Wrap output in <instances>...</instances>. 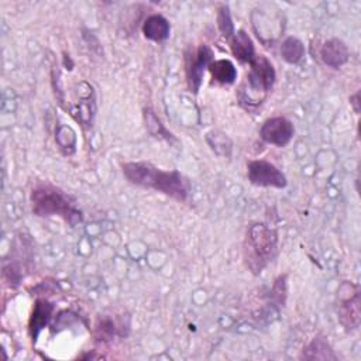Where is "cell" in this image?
<instances>
[{"mask_svg": "<svg viewBox=\"0 0 361 361\" xmlns=\"http://www.w3.org/2000/svg\"><path fill=\"white\" fill-rule=\"evenodd\" d=\"M30 202L33 213L40 217H60L70 226L82 222V212L74 201L61 189L53 185H39L32 191Z\"/></svg>", "mask_w": 361, "mask_h": 361, "instance_id": "3957f363", "label": "cell"}, {"mask_svg": "<svg viewBox=\"0 0 361 361\" xmlns=\"http://www.w3.org/2000/svg\"><path fill=\"white\" fill-rule=\"evenodd\" d=\"M275 81L277 72L271 61L264 56H255V58L250 64V71L246 77L247 92L250 91V95H247L243 101H248V103H253L254 96H257V101L261 103L262 98L272 89Z\"/></svg>", "mask_w": 361, "mask_h": 361, "instance_id": "277c9868", "label": "cell"}, {"mask_svg": "<svg viewBox=\"0 0 361 361\" xmlns=\"http://www.w3.org/2000/svg\"><path fill=\"white\" fill-rule=\"evenodd\" d=\"M206 143L216 156L223 158H229L232 156L233 143L226 133L220 130H212L206 133Z\"/></svg>", "mask_w": 361, "mask_h": 361, "instance_id": "e0dca14e", "label": "cell"}, {"mask_svg": "<svg viewBox=\"0 0 361 361\" xmlns=\"http://www.w3.org/2000/svg\"><path fill=\"white\" fill-rule=\"evenodd\" d=\"M230 49L233 56L241 64L250 65L251 61L255 58L254 43L244 30H239L234 33V36L230 39Z\"/></svg>", "mask_w": 361, "mask_h": 361, "instance_id": "30bf717a", "label": "cell"}, {"mask_svg": "<svg viewBox=\"0 0 361 361\" xmlns=\"http://www.w3.org/2000/svg\"><path fill=\"white\" fill-rule=\"evenodd\" d=\"M278 254V234L265 223H253L247 227L243 241V258L247 270L258 275Z\"/></svg>", "mask_w": 361, "mask_h": 361, "instance_id": "7a4b0ae2", "label": "cell"}, {"mask_svg": "<svg viewBox=\"0 0 361 361\" xmlns=\"http://www.w3.org/2000/svg\"><path fill=\"white\" fill-rule=\"evenodd\" d=\"M281 56L288 64H298L305 56V47L296 37H288L281 46Z\"/></svg>", "mask_w": 361, "mask_h": 361, "instance_id": "ac0fdd59", "label": "cell"}, {"mask_svg": "<svg viewBox=\"0 0 361 361\" xmlns=\"http://www.w3.org/2000/svg\"><path fill=\"white\" fill-rule=\"evenodd\" d=\"M123 322L112 316H101L95 326V338L99 343H110L116 337L123 336Z\"/></svg>", "mask_w": 361, "mask_h": 361, "instance_id": "8fae6325", "label": "cell"}, {"mask_svg": "<svg viewBox=\"0 0 361 361\" xmlns=\"http://www.w3.org/2000/svg\"><path fill=\"white\" fill-rule=\"evenodd\" d=\"M209 72L217 84L232 85L237 80V70L234 64L229 60H216L209 65Z\"/></svg>", "mask_w": 361, "mask_h": 361, "instance_id": "2e32d148", "label": "cell"}, {"mask_svg": "<svg viewBox=\"0 0 361 361\" xmlns=\"http://www.w3.org/2000/svg\"><path fill=\"white\" fill-rule=\"evenodd\" d=\"M247 177L253 185L261 188L282 189L288 185L285 174L278 167L264 160L250 161L247 165Z\"/></svg>", "mask_w": 361, "mask_h": 361, "instance_id": "8992f818", "label": "cell"}, {"mask_svg": "<svg viewBox=\"0 0 361 361\" xmlns=\"http://www.w3.org/2000/svg\"><path fill=\"white\" fill-rule=\"evenodd\" d=\"M337 293L338 322L347 331L357 330L361 322V299L358 286L351 282H343Z\"/></svg>", "mask_w": 361, "mask_h": 361, "instance_id": "5b68a950", "label": "cell"}, {"mask_svg": "<svg viewBox=\"0 0 361 361\" xmlns=\"http://www.w3.org/2000/svg\"><path fill=\"white\" fill-rule=\"evenodd\" d=\"M170 32H171V26L168 20L161 15L150 16L143 25V34L146 36V39L156 43H161L167 40L170 37Z\"/></svg>", "mask_w": 361, "mask_h": 361, "instance_id": "4fadbf2b", "label": "cell"}, {"mask_svg": "<svg viewBox=\"0 0 361 361\" xmlns=\"http://www.w3.org/2000/svg\"><path fill=\"white\" fill-rule=\"evenodd\" d=\"M217 27L222 33V36L227 40H230L234 36V25L230 15V9L227 5H222L217 9Z\"/></svg>", "mask_w": 361, "mask_h": 361, "instance_id": "d6986e66", "label": "cell"}, {"mask_svg": "<svg viewBox=\"0 0 361 361\" xmlns=\"http://www.w3.org/2000/svg\"><path fill=\"white\" fill-rule=\"evenodd\" d=\"M57 143L60 144V147L63 150H65L67 154L74 153L75 144H77L75 132L71 127H68V126H61L57 130Z\"/></svg>", "mask_w": 361, "mask_h": 361, "instance_id": "ffe728a7", "label": "cell"}, {"mask_svg": "<svg viewBox=\"0 0 361 361\" xmlns=\"http://www.w3.org/2000/svg\"><path fill=\"white\" fill-rule=\"evenodd\" d=\"M293 133H295V127L292 122L282 116H277L265 120L260 130L261 139L265 143L277 147H285L286 144H289V141L293 137Z\"/></svg>", "mask_w": 361, "mask_h": 361, "instance_id": "ba28073f", "label": "cell"}, {"mask_svg": "<svg viewBox=\"0 0 361 361\" xmlns=\"http://www.w3.org/2000/svg\"><path fill=\"white\" fill-rule=\"evenodd\" d=\"M143 119H144V125H146V129L147 132L154 137V139H158V140H164V141H168V143H174L177 141L175 136L168 132L165 129V126L163 125L161 119L157 116V113L151 109V108H146L143 110Z\"/></svg>", "mask_w": 361, "mask_h": 361, "instance_id": "9a60e30c", "label": "cell"}, {"mask_svg": "<svg viewBox=\"0 0 361 361\" xmlns=\"http://www.w3.org/2000/svg\"><path fill=\"white\" fill-rule=\"evenodd\" d=\"M215 54L212 49L206 44L199 46L195 53L188 54L185 57V71H186V82L191 92L198 94L202 85V80L206 68L215 61Z\"/></svg>", "mask_w": 361, "mask_h": 361, "instance_id": "52a82bcc", "label": "cell"}, {"mask_svg": "<svg viewBox=\"0 0 361 361\" xmlns=\"http://www.w3.org/2000/svg\"><path fill=\"white\" fill-rule=\"evenodd\" d=\"M286 292H288V286H286V275H279L271 289V298L279 305L284 306L285 299H286Z\"/></svg>", "mask_w": 361, "mask_h": 361, "instance_id": "44dd1931", "label": "cell"}, {"mask_svg": "<svg viewBox=\"0 0 361 361\" xmlns=\"http://www.w3.org/2000/svg\"><path fill=\"white\" fill-rule=\"evenodd\" d=\"M350 105L353 106L354 112L358 115L360 113V94L358 92L350 98Z\"/></svg>", "mask_w": 361, "mask_h": 361, "instance_id": "7402d4cb", "label": "cell"}, {"mask_svg": "<svg viewBox=\"0 0 361 361\" xmlns=\"http://www.w3.org/2000/svg\"><path fill=\"white\" fill-rule=\"evenodd\" d=\"M300 358L302 360H337V355L334 354L331 346L324 337L316 336L303 348Z\"/></svg>", "mask_w": 361, "mask_h": 361, "instance_id": "5bb4252c", "label": "cell"}, {"mask_svg": "<svg viewBox=\"0 0 361 361\" xmlns=\"http://www.w3.org/2000/svg\"><path fill=\"white\" fill-rule=\"evenodd\" d=\"M122 171L130 184L164 194L178 202L188 201L192 189L189 179L179 171H164L151 163H125Z\"/></svg>", "mask_w": 361, "mask_h": 361, "instance_id": "6da1fadb", "label": "cell"}, {"mask_svg": "<svg viewBox=\"0 0 361 361\" xmlns=\"http://www.w3.org/2000/svg\"><path fill=\"white\" fill-rule=\"evenodd\" d=\"M348 47L340 39H330L324 42V44L320 49L322 61L333 70L341 68L348 61Z\"/></svg>", "mask_w": 361, "mask_h": 361, "instance_id": "9c48e42d", "label": "cell"}, {"mask_svg": "<svg viewBox=\"0 0 361 361\" xmlns=\"http://www.w3.org/2000/svg\"><path fill=\"white\" fill-rule=\"evenodd\" d=\"M54 310V305L49 302L47 299H39L34 305L32 317H30V333L32 337L36 340L40 334V331L49 324L51 315Z\"/></svg>", "mask_w": 361, "mask_h": 361, "instance_id": "7c38bea8", "label": "cell"}]
</instances>
